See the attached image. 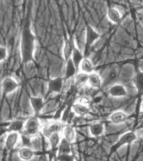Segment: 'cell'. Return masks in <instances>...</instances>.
<instances>
[{"mask_svg":"<svg viewBox=\"0 0 143 161\" xmlns=\"http://www.w3.org/2000/svg\"><path fill=\"white\" fill-rule=\"evenodd\" d=\"M36 36L29 26L24 27L20 38V54L23 64L34 62Z\"/></svg>","mask_w":143,"mask_h":161,"instance_id":"1","label":"cell"},{"mask_svg":"<svg viewBox=\"0 0 143 161\" xmlns=\"http://www.w3.org/2000/svg\"><path fill=\"white\" fill-rule=\"evenodd\" d=\"M40 122L37 116L32 117L25 122L23 132L27 136H34L39 132Z\"/></svg>","mask_w":143,"mask_h":161,"instance_id":"2","label":"cell"},{"mask_svg":"<svg viewBox=\"0 0 143 161\" xmlns=\"http://www.w3.org/2000/svg\"><path fill=\"white\" fill-rule=\"evenodd\" d=\"M20 86V84L13 78L8 77L4 79L2 82V91L4 96L11 94Z\"/></svg>","mask_w":143,"mask_h":161,"instance_id":"3","label":"cell"},{"mask_svg":"<svg viewBox=\"0 0 143 161\" xmlns=\"http://www.w3.org/2000/svg\"><path fill=\"white\" fill-rule=\"evenodd\" d=\"M136 139V135L133 132H127L122 135L116 143L113 146L112 151H116L119 148H120L122 146L125 145H130L133 142H134Z\"/></svg>","mask_w":143,"mask_h":161,"instance_id":"4","label":"cell"},{"mask_svg":"<svg viewBox=\"0 0 143 161\" xmlns=\"http://www.w3.org/2000/svg\"><path fill=\"white\" fill-rule=\"evenodd\" d=\"M63 87V79L56 78L49 81L47 86V94L60 93Z\"/></svg>","mask_w":143,"mask_h":161,"instance_id":"5","label":"cell"},{"mask_svg":"<svg viewBox=\"0 0 143 161\" xmlns=\"http://www.w3.org/2000/svg\"><path fill=\"white\" fill-rule=\"evenodd\" d=\"M100 37L98 33L92 27L88 25L86 28V48H89L93 43Z\"/></svg>","mask_w":143,"mask_h":161,"instance_id":"6","label":"cell"},{"mask_svg":"<svg viewBox=\"0 0 143 161\" xmlns=\"http://www.w3.org/2000/svg\"><path fill=\"white\" fill-rule=\"evenodd\" d=\"M61 124L58 122H50L47 124H46L42 129V132L43 135L47 137V138H49V137L52 135L59 132L61 130Z\"/></svg>","mask_w":143,"mask_h":161,"instance_id":"7","label":"cell"},{"mask_svg":"<svg viewBox=\"0 0 143 161\" xmlns=\"http://www.w3.org/2000/svg\"><path fill=\"white\" fill-rule=\"evenodd\" d=\"M119 68L117 66H113L109 68L105 75L104 80L103 83L109 84V83H114L117 80L119 76Z\"/></svg>","mask_w":143,"mask_h":161,"instance_id":"8","label":"cell"},{"mask_svg":"<svg viewBox=\"0 0 143 161\" xmlns=\"http://www.w3.org/2000/svg\"><path fill=\"white\" fill-rule=\"evenodd\" d=\"M29 102L34 113L39 114L44 106L43 98L40 97H31L29 98Z\"/></svg>","mask_w":143,"mask_h":161,"instance_id":"9","label":"cell"},{"mask_svg":"<svg viewBox=\"0 0 143 161\" xmlns=\"http://www.w3.org/2000/svg\"><path fill=\"white\" fill-rule=\"evenodd\" d=\"M75 47V45L74 38L72 36H70L69 39L65 41L63 49V55L65 61H67L70 58H71Z\"/></svg>","mask_w":143,"mask_h":161,"instance_id":"10","label":"cell"},{"mask_svg":"<svg viewBox=\"0 0 143 161\" xmlns=\"http://www.w3.org/2000/svg\"><path fill=\"white\" fill-rule=\"evenodd\" d=\"M19 137L20 135L18 132H11L7 136L5 142V145L6 147L9 151L13 149L15 147L18 142Z\"/></svg>","mask_w":143,"mask_h":161,"instance_id":"11","label":"cell"},{"mask_svg":"<svg viewBox=\"0 0 143 161\" xmlns=\"http://www.w3.org/2000/svg\"><path fill=\"white\" fill-rule=\"evenodd\" d=\"M110 94L114 97H120L127 95V92L125 88L120 84H115L112 86L109 91Z\"/></svg>","mask_w":143,"mask_h":161,"instance_id":"12","label":"cell"},{"mask_svg":"<svg viewBox=\"0 0 143 161\" xmlns=\"http://www.w3.org/2000/svg\"><path fill=\"white\" fill-rule=\"evenodd\" d=\"M77 73H78L77 69L73 63L72 58H70L67 61H66L65 79L69 80L75 76L77 75Z\"/></svg>","mask_w":143,"mask_h":161,"instance_id":"13","label":"cell"},{"mask_svg":"<svg viewBox=\"0 0 143 161\" xmlns=\"http://www.w3.org/2000/svg\"><path fill=\"white\" fill-rule=\"evenodd\" d=\"M127 119V115L122 111H116L113 113L110 117V120L114 124H121L124 123Z\"/></svg>","mask_w":143,"mask_h":161,"instance_id":"14","label":"cell"},{"mask_svg":"<svg viewBox=\"0 0 143 161\" xmlns=\"http://www.w3.org/2000/svg\"><path fill=\"white\" fill-rule=\"evenodd\" d=\"M71 58H72L73 63H74L75 67L77 69V71L78 72L79 71L80 64L83 60V54L81 53V52L78 49L76 46L74 47V51H73L72 56H71Z\"/></svg>","mask_w":143,"mask_h":161,"instance_id":"15","label":"cell"},{"mask_svg":"<svg viewBox=\"0 0 143 161\" xmlns=\"http://www.w3.org/2000/svg\"><path fill=\"white\" fill-rule=\"evenodd\" d=\"M89 131L92 136L95 137L99 136L104 133V125L102 122L92 124L89 126Z\"/></svg>","mask_w":143,"mask_h":161,"instance_id":"16","label":"cell"},{"mask_svg":"<svg viewBox=\"0 0 143 161\" xmlns=\"http://www.w3.org/2000/svg\"><path fill=\"white\" fill-rule=\"evenodd\" d=\"M70 143L65 138H62L60 143L58 147V154H71L72 149Z\"/></svg>","mask_w":143,"mask_h":161,"instance_id":"17","label":"cell"},{"mask_svg":"<svg viewBox=\"0 0 143 161\" xmlns=\"http://www.w3.org/2000/svg\"><path fill=\"white\" fill-rule=\"evenodd\" d=\"M88 84L93 88L99 89L102 86V80L99 75L95 73H92L89 75Z\"/></svg>","mask_w":143,"mask_h":161,"instance_id":"18","label":"cell"},{"mask_svg":"<svg viewBox=\"0 0 143 161\" xmlns=\"http://www.w3.org/2000/svg\"><path fill=\"white\" fill-rule=\"evenodd\" d=\"M72 108L75 114L80 116H85L89 113V109L88 106L80 104L79 103L74 104L72 106Z\"/></svg>","mask_w":143,"mask_h":161,"instance_id":"19","label":"cell"},{"mask_svg":"<svg viewBox=\"0 0 143 161\" xmlns=\"http://www.w3.org/2000/svg\"><path fill=\"white\" fill-rule=\"evenodd\" d=\"M34 155L33 151L29 147L21 148L18 151V156L23 161H29Z\"/></svg>","mask_w":143,"mask_h":161,"instance_id":"20","label":"cell"},{"mask_svg":"<svg viewBox=\"0 0 143 161\" xmlns=\"http://www.w3.org/2000/svg\"><path fill=\"white\" fill-rule=\"evenodd\" d=\"M63 134L64 138H65L70 143H72L75 141L76 134L74 129L70 125L65 126L63 129Z\"/></svg>","mask_w":143,"mask_h":161,"instance_id":"21","label":"cell"},{"mask_svg":"<svg viewBox=\"0 0 143 161\" xmlns=\"http://www.w3.org/2000/svg\"><path fill=\"white\" fill-rule=\"evenodd\" d=\"M25 122L21 120H14L11 122L8 128V130L12 132H19L23 130Z\"/></svg>","mask_w":143,"mask_h":161,"instance_id":"22","label":"cell"},{"mask_svg":"<svg viewBox=\"0 0 143 161\" xmlns=\"http://www.w3.org/2000/svg\"><path fill=\"white\" fill-rule=\"evenodd\" d=\"M79 67L81 68V70L82 71L83 73H84L88 75L92 73L94 69L92 64L88 58H83V61L80 64Z\"/></svg>","mask_w":143,"mask_h":161,"instance_id":"23","label":"cell"},{"mask_svg":"<svg viewBox=\"0 0 143 161\" xmlns=\"http://www.w3.org/2000/svg\"><path fill=\"white\" fill-rule=\"evenodd\" d=\"M135 86L138 93H143V71H138L135 78Z\"/></svg>","mask_w":143,"mask_h":161,"instance_id":"24","label":"cell"},{"mask_svg":"<svg viewBox=\"0 0 143 161\" xmlns=\"http://www.w3.org/2000/svg\"><path fill=\"white\" fill-rule=\"evenodd\" d=\"M108 17L113 23H119L121 20V16L119 12L114 8H110L108 11Z\"/></svg>","mask_w":143,"mask_h":161,"instance_id":"25","label":"cell"},{"mask_svg":"<svg viewBox=\"0 0 143 161\" xmlns=\"http://www.w3.org/2000/svg\"><path fill=\"white\" fill-rule=\"evenodd\" d=\"M49 143H50V147L52 149H55L58 148L59 143H60V142L61 140L59 132H56V133H54L52 135L49 137Z\"/></svg>","mask_w":143,"mask_h":161,"instance_id":"26","label":"cell"},{"mask_svg":"<svg viewBox=\"0 0 143 161\" xmlns=\"http://www.w3.org/2000/svg\"><path fill=\"white\" fill-rule=\"evenodd\" d=\"M88 77H89L88 74H86V73H84L83 72L78 73L75 76V83L79 86L86 84V82H88Z\"/></svg>","mask_w":143,"mask_h":161,"instance_id":"27","label":"cell"},{"mask_svg":"<svg viewBox=\"0 0 143 161\" xmlns=\"http://www.w3.org/2000/svg\"><path fill=\"white\" fill-rule=\"evenodd\" d=\"M57 159L58 161H75V158L72 154H58Z\"/></svg>","mask_w":143,"mask_h":161,"instance_id":"28","label":"cell"},{"mask_svg":"<svg viewBox=\"0 0 143 161\" xmlns=\"http://www.w3.org/2000/svg\"><path fill=\"white\" fill-rule=\"evenodd\" d=\"M8 57V49L6 47L0 46V63L4 61Z\"/></svg>","mask_w":143,"mask_h":161,"instance_id":"29","label":"cell"},{"mask_svg":"<svg viewBox=\"0 0 143 161\" xmlns=\"http://www.w3.org/2000/svg\"><path fill=\"white\" fill-rule=\"evenodd\" d=\"M90 102H91V100H90L89 97H88L87 96H83L79 98L78 103L87 106V105H88L90 103Z\"/></svg>","mask_w":143,"mask_h":161,"instance_id":"30","label":"cell"},{"mask_svg":"<svg viewBox=\"0 0 143 161\" xmlns=\"http://www.w3.org/2000/svg\"><path fill=\"white\" fill-rule=\"evenodd\" d=\"M75 116V113L74 112V111L72 110H72H71L70 112L69 113V115H68V116H67V118L65 122H66L67 124H70V123L72 122V121L74 120Z\"/></svg>","mask_w":143,"mask_h":161,"instance_id":"31","label":"cell"},{"mask_svg":"<svg viewBox=\"0 0 143 161\" xmlns=\"http://www.w3.org/2000/svg\"><path fill=\"white\" fill-rule=\"evenodd\" d=\"M72 110V107H68L64 111V112L63 113V118H62V120L63 121L65 122L66 119L67 118V116L69 114V113L70 112V111Z\"/></svg>","mask_w":143,"mask_h":161,"instance_id":"32","label":"cell"},{"mask_svg":"<svg viewBox=\"0 0 143 161\" xmlns=\"http://www.w3.org/2000/svg\"><path fill=\"white\" fill-rule=\"evenodd\" d=\"M141 108H142V110L143 111V103H142V105H141Z\"/></svg>","mask_w":143,"mask_h":161,"instance_id":"33","label":"cell"},{"mask_svg":"<svg viewBox=\"0 0 143 161\" xmlns=\"http://www.w3.org/2000/svg\"></svg>","mask_w":143,"mask_h":161,"instance_id":"34","label":"cell"}]
</instances>
